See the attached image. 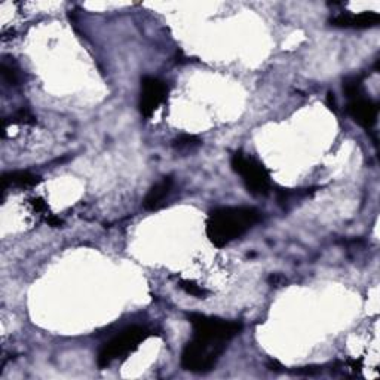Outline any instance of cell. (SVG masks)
Instances as JSON below:
<instances>
[{"label": "cell", "instance_id": "1", "mask_svg": "<svg viewBox=\"0 0 380 380\" xmlns=\"http://www.w3.org/2000/svg\"><path fill=\"white\" fill-rule=\"evenodd\" d=\"M189 321L193 338L183 349L181 366L192 373H208L216 367L227 343L241 333L242 324L201 314H190Z\"/></svg>", "mask_w": 380, "mask_h": 380}, {"label": "cell", "instance_id": "2", "mask_svg": "<svg viewBox=\"0 0 380 380\" xmlns=\"http://www.w3.org/2000/svg\"><path fill=\"white\" fill-rule=\"evenodd\" d=\"M259 210L251 207H222L211 211L207 220V236L211 244L223 249L260 222Z\"/></svg>", "mask_w": 380, "mask_h": 380}, {"label": "cell", "instance_id": "3", "mask_svg": "<svg viewBox=\"0 0 380 380\" xmlns=\"http://www.w3.org/2000/svg\"><path fill=\"white\" fill-rule=\"evenodd\" d=\"M152 334L153 331L143 325L128 327V329L121 331L110 342L104 344L99 353V358H97V364H99L100 368L109 367L113 361L127 357L131 352H134Z\"/></svg>", "mask_w": 380, "mask_h": 380}, {"label": "cell", "instance_id": "4", "mask_svg": "<svg viewBox=\"0 0 380 380\" xmlns=\"http://www.w3.org/2000/svg\"><path fill=\"white\" fill-rule=\"evenodd\" d=\"M232 170L242 177L246 190L255 197H266L272 189L270 175L266 168L257 159L245 155L242 152H236L231 159Z\"/></svg>", "mask_w": 380, "mask_h": 380}, {"label": "cell", "instance_id": "5", "mask_svg": "<svg viewBox=\"0 0 380 380\" xmlns=\"http://www.w3.org/2000/svg\"><path fill=\"white\" fill-rule=\"evenodd\" d=\"M168 86L164 81L153 76H146L141 79V97H140V112L144 118H150L161 107L166 100Z\"/></svg>", "mask_w": 380, "mask_h": 380}, {"label": "cell", "instance_id": "6", "mask_svg": "<svg viewBox=\"0 0 380 380\" xmlns=\"http://www.w3.org/2000/svg\"><path fill=\"white\" fill-rule=\"evenodd\" d=\"M346 110L349 113V116L362 128L370 129L376 125L379 105L373 100L367 99V97L362 95V97H358V99L349 100Z\"/></svg>", "mask_w": 380, "mask_h": 380}, {"label": "cell", "instance_id": "7", "mask_svg": "<svg viewBox=\"0 0 380 380\" xmlns=\"http://www.w3.org/2000/svg\"><path fill=\"white\" fill-rule=\"evenodd\" d=\"M380 21V15L377 12H361V14H348L343 12L335 15L330 20L331 25L339 29H371L376 27Z\"/></svg>", "mask_w": 380, "mask_h": 380}, {"label": "cell", "instance_id": "8", "mask_svg": "<svg viewBox=\"0 0 380 380\" xmlns=\"http://www.w3.org/2000/svg\"><path fill=\"white\" fill-rule=\"evenodd\" d=\"M173 177H164L161 181H157L155 186H152V189L149 190L146 195L143 205L149 211H156L159 208H162L165 205L166 199L170 198L171 190H173Z\"/></svg>", "mask_w": 380, "mask_h": 380}, {"label": "cell", "instance_id": "9", "mask_svg": "<svg viewBox=\"0 0 380 380\" xmlns=\"http://www.w3.org/2000/svg\"><path fill=\"white\" fill-rule=\"evenodd\" d=\"M3 190H6L10 186H16V188H31L40 183V177L36 174H31L29 171H14L5 173L2 177Z\"/></svg>", "mask_w": 380, "mask_h": 380}, {"label": "cell", "instance_id": "10", "mask_svg": "<svg viewBox=\"0 0 380 380\" xmlns=\"http://www.w3.org/2000/svg\"><path fill=\"white\" fill-rule=\"evenodd\" d=\"M0 70H2V77H3L5 84H8L10 86L18 85V82H20V68H18V66L15 64V61L3 60Z\"/></svg>", "mask_w": 380, "mask_h": 380}, {"label": "cell", "instance_id": "11", "mask_svg": "<svg viewBox=\"0 0 380 380\" xmlns=\"http://www.w3.org/2000/svg\"><path fill=\"white\" fill-rule=\"evenodd\" d=\"M343 92L349 100L358 99V97L364 95V90H362V77L359 76L348 77L346 81L343 82Z\"/></svg>", "mask_w": 380, "mask_h": 380}, {"label": "cell", "instance_id": "12", "mask_svg": "<svg viewBox=\"0 0 380 380\" xmlns=\"http://www.w3.org/2000/svg\"><path fill=\"white\" fill-rule=\"evenodd\" d=\"M179 286H180L181 290L186 291V293L190 294V296H193V297L205 299V296L208 294V291H207L204 287L199 286V284H197V282L189 281V279H181V281L179 282Z\"/></svg>", "mask_w": 380, "mask_h": 380}, {"label": "cell", "instance_id": "13", "mask_svg": "<svg viewBox=\"0 0 380 380\" xmlns=\"http://www.w3.org/2000/svg\"><path fill=\"white\" fill-rule=\"evenodd\" d=\"M173 146H174V149L181 150L183 152V150H192V149L201 146V140L197 136L184 134V136H180L177 140H174Z\"/></svg>", "mask_w": 380, "mask_h": 380}, {"label": "cell", "instance_id": "14", "mask_svg": "<svg viewBox=\"0 0 380 380\" xmlns=\"http://www.w3.org/2000/svg\"><path fill=\"white\" fill-rule=\"evenodd\" d=\"M12 123H21V125H34L36 123V118L33 116V113L29 109H20L14 116L11 118Z\"/></svg>", "mask_w": 380, "mask_h": 380}, {"label": "cell", "instance_id": "15", "mask_svg": "<svg viewBox=\"0 0 380 380\" xmlns=\"http://www.w3.org/2000/svg\"><path fill=\"white\" fill-rule=\"evenodd\" d=\"M31 205L34 207V210H36V211H45L47 210V204L40 198L33 199L31 201Z\"/></svg>", "mask_w": 380, "mask_h": 380}, {"label": "cell", "instance_id": "16", "mask_svg": "<svg viewBox=\"0 0 380 380\" xmlns=\"http://www.w3.org/2000/svg\"><path fill=\"white\" fill-rule=\"evenodd\" d=\"M327 101H329V105H330V109L333 112L338 110V104H335V99H334V94L333 92H329V97H327Z\"/></svg>", "mask_w": 380, "mask_h": 380}]
</instances>
